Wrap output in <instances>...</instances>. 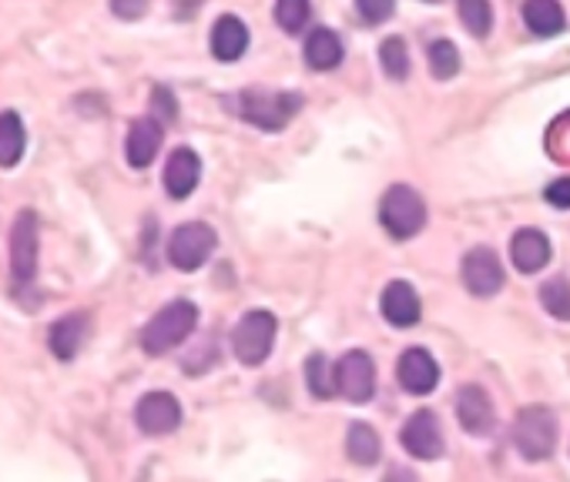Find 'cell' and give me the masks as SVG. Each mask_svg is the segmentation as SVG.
I'll return each mask as SVG.
<instances>
[{
    "instance_id": "83f0119b",
    "label": "cell",
    "mask_w": 570,
    "mask_h": 482,
    "mask_svg": "<svg viewBox=\"0 0 570 482\" xmlns=\"http://www.w3.org/2000/svg\"><path fill=\"white\" fill-rule=\"evenodd\" d=\"M460 21L467 24V30L473 37H486L493 27V11H490V4H483V0H467V4H460Z\"/></svg>"
},
{
    "instance_id": "8992f818",
    "label": "cell",
    "mask_w": 570,
    "mask_h": 482,
    "mask_svg": "<svg viewBox=\"0 0 570 482\" xmlns=\"http://www.w3.org/2000/svg\"><path fill=\"white\" fill-rule=\"evenodd\" d=\"M218 245V234L205 221H188L172 231L168 238V262L178 271H199Z\"/></svg>"
},
{
    "instance_id": "836d02e7",
    "label": "cell",
    "mask_w": 570,
    "mask_h": 482,
    "mask_svg": "<svg viewBox=\"0 0 570 482\" xmlns=\"http://www.w3.org/2000/svg\"><path fill=\"white\" fill-rule=\"evenodd\" d=\"M383 482H416V475H413L409 469H403V466H393V469L387 472Z\"/></svg>"
},
{
    "instance_id": "52a82bcc",
    "label": "cell",
    "mask_w": 570,
    "mask_h": 482,
    "mask_svg": "<svg viewBox=\"0 0 570 482\" xmlns=\"http://www.w3.org/2000/svg\"><path fill=\"white\" fill-rule=\"evenodd\" d=\"M37 271V215L24 208L11 225V275L17 286H27Z\"/></svg>"
},
{
    "instance_id": "30bf717a",
    "label": "cell",
    "mask_w": 570,
    "mask_h": 482,
    "mask_svg": "<svg viewBox=\"0 0 570 482\" xmlns=\"http://www.w3.org/2000/svg\"><path fill=\"white\" fill-rule=\"evenodd\" d=\"M135 422L144 435H168L181 422V406L172 392H148L138 398Z\"/></svg>"
},
{
    "instance_id": "7402d4cb",
    "label": "cell",
    "mask_w": 570,
    "mask_h": 482,
    "mask_svg": "<svg viewBox=\"0 0 570 482\" xmlns=\"http://www.w3.org/2000/svg\"><path fill=\"white\" fill-rule=\"evenodd\" d=\"M523 21H527V27L534 30L537 37H554L567 24L563 8L554 4V0H534V4H527L523 8Z\"/></svg>"
},
{
    "instance_id": "9a60e30c",
    "label": "cell",
    "mask_w": 570,
    "mask_h": 482,
    "mask_svg": "<svg viewBox=\"0 0 570 482\" xmlns=\"http://www.w3.org/2000/svg\"><path fill=\"white\" fill-rule=\"evenodd\" d=\"M379 305H383V318L390 321V326L396 329H409L420 321V295H416V289L409 286V281H390L383 299H379Z\"/></svg>"
},
{
    "instance_id": "e0dca14e",
    "label": "cell",
    "mask_w": 570,
    "mask_h": 482,
    "mask_svg": "<svg viewBox=\"0 0 570 482\" xmlns=\"http://www.w3.org/2000/svg\"><path fill=\"white\" fill-rule=\"evenodd\" d=\"M159 148H162V125L155 117H138L135 125L128 128V141H125L128 165L131 168H148L151 161H155Z\"/></svg>"
},
{
    "instance_id": "f546056e",
    "label": "cell",
    "mask_w": 570,
    "mask_h": 482,
    "mask_svg": "<svg viewBox=\"0 0 570 482\" xmlns=\"http://www.w3.org/2000/svg\"><path fill=\"white\" fill-rule=\"evenodd\" d=\"M151 111H155V120L162 125H172V120L178 117V104H175V98H172V91L168 88H155L151 91Z\"/></svg>"
},
{
    "instance_id": "6da1fadb",
    "label": "cell",
    "mask_w": 570,
    "mask_h": 482,
    "mask_svg": "<svg viewBox=\"0 0 570 482\" xmlns=\"http://www.w3.org/2000/svg\"><path fill=\"white\" fill-rule=\"evenodd\" d=\"M195 326H199V308L188 299H175L162 312L151 315V321L141 329V348L148 355H165L192 335Z\"/></svg>"
},
{
    "instance_id": "2e32d148",
    "label": "cell",
    "mask_w": 570,
    "mask_h": 482,
    "mask_svg": "<svg viewBox=\"0 0 570 482\" xmlns=\"http://www.w3.org/2000/svg\"><path fill=\"white\" fill-rule=\"evenodd\" d=\"M510 258H514V268L523 271V275L541 271L550 262V241H547V234L537 231V228H520L510 238Z\"/></svg>"
},
{
    "instance_id": "4fadbf2b",
    "label": "cell",
    "mask_w": 570,
    "mask_h": 482,
    "mask_svg": "<svg viewBox=\"0 0 570 482\" xmlns=\"http://www.w3.org/2000/svg\"><path fill=\"white\" fill-rule=\"evenodd\" d=\"M202 178V161L192 148H175L168 154V165H165V191L181 201L199 188Z\"/></svg>"
},
{
    "instance_id": "ffe728a7",
    "label": "cell",
    "mask_w": 570,
    "mask_h": 482,
    "mask_svg": "<svg viewBox=\"0 0 570 482\" xmlns=\"http://www.w3.org/2000/svg\"><path fill=\"white\" fill-rule=\"evenodd\" d=\"M342 61V40L329 27H316L306 37V64L313 71H332Z\"/></svg>"
},
{
    "instance_id": "8fae6325",
    "label": "cell",
    "mask_w": 570,
    "mask_h": 482,
    "mask_svg": "<svg viewBox=\"0 0 570 482\" xmlns=\"http://www.w3.org/2000/svg\"><path fill=\"white\" fill-rule=\"evenodd\" d=\"M464 286L470 295L477 299H490L504 289V268L501 258L493 255L490 249H473L464 258Z\"/></svg>"
},
{
    "instance_id": "1f68e13d",
    "label": "cell",
    "mask_w": 570,
    "mask_h": 482,
    "mask_svg": "<svg viewBox=\"0 0 570 482\" xmlns=\"http://www.w3.org/2000/svg\"><path fill=\"white\" fill-rule=\"evenodd\" d=\"M544 198L554 208H570V178H557L554 185H547Z\"/></svg>"
},
{
    "instance_id": "ba28073f",
    "label": "cell",
    "mask_w": 570,
    "mask_h": 482,
    "mask_svg": "<svg viewBox=\"0 0 570 482\" xmlns=\"http://www.w3.org/2000/svg\"><path fill=\"white\" fill-rule=\"evenodd\" d=\"M335 389L346 395L356 406L372 398L376 392V369L366 352H346L335 362Z\"/></svg>"
},
{
    "instance_id": "d6986e66",
    "label": "cell",
    "mask_w": 570,
    "mask_h": 482,
    "mask_svg": "<svg viewBox=\"0 0 570 482\" xmlns=\"http://www.w3.org/2000/svg\"><path fill=\"white\" fill-rule=\"evenodd\" d=\"M85 335H88V315H85V312H74V315H64V318L54 321L48 342H51V352H54L61 362H67V358L78 355Z\"/></svg>"
},
{
    "instance_id": "f1b7e54d",
    "label": "cell",
    "mask_w": 570,
    "mask_h": 482,
    "mask_svg": "<svg viewBox=\"0 0 570 482\" xmlns=\"http://www.w3.org/2000/svg\"><path fill=\"white\" fill-rule=\"evenodd\" d=\"M276 21L286 34H299L309 21V4H302V0H282L276 8Z\"/></svg>"
},
{
    "instance_id": "277c9868",
    "label": "cell",
    "mask_w": 570,
    "mask_h": 482,
    "mask_svg": "<svg viewBox=\"0 0 570 482\" xmlns=\"http://www.w3.org/2000/svg\"><path fill=\"white\" fill-rule=\"evenodd\" d=\"M379 221L393 238H413L427 225V205L420 191L409 185H393L383 194V205H379Z\"/></svg>"
},
{
    "instance_id": "4dcf8cb0",
    "label": "cell",
    "mask_w": 570,
    "mask_h": 482,
    "mask_svg": "<svg viewBox=\"0 0 570 482\" xmlns=\"http://www.w3.org/2000/svg\"><path fill=\"white\" fill-rule=\"evenodd\" d=\"M359 14L369 24H379V21H387L393 14V4H390V0H359Z\"/></svg>"
},
{
    "instance_id": "9c48e42d",
    "label": "cell",
    "mask_w": 570,
    "mask_h": 482,
    "mask_svg": "<svg viewBox=\"0 0 570 482\" xmlns=\"http://www.w3.org/2000/svg\"><path fill=\"white\" fill-rule=\"evenodd\" d=\"M403 449L413 459H440L443 456V432H440V419L430 409L413 413L400 432Z\"/></svg>"
},
{
    "instance_id": "44dd1931",
    "label": "cell",
    "mask_w": 570,
    "mask_h": 482,
    "mask_svg": "<svg viewBox=\"0 0 570 482\" xmlns=\"http://www.w3.org/2000/svg\"><path fill=\"white\" fill-rule=\"evenodd\" d=\"M27 135L17 111H0V168H14L24 157Z\"/></svg>"
},
{
    "instance_id": "603a6c76",
    "label": "cell",
    "mask_w": 570,
    "mask_h": 482,
    "mask_svg": "<svg viewBox=\"0 0 570 482\" xmlns=\"http://www.w3.org/2000/svg\"><path fill=\"white\" fill-rule=\"evenodd\" d=\"M346 453H350L353 462L372 466V462H379V453H383V442H379V435L372 432V426L353 422L350 432H346Z\"/></svg>"
},
{
    "instance_id": "5b68a950",
    "label": "cell",
    "mask_w": 570,
    "mask_h": 482,
    "mask_svg": "<svg viewBox=\"0 0 570 482\" xmlns=\"http://www.w3.org/2000/svg\"><path fill=\"white\" fill-rule=\"evenodd\" d=\"M276 315L273 312H249L239 318V326L232 332V348L239 355L242 366H262L265 358H269L273 345H276Z\"/></svg>"
},
{
    "instance_id": "cb8c5ba5",
    "label": "cell",
    "mask_w": 570,
    "mask_h": 482,
    "mask_svg": "<svg viewBox=\"0 0 570 482\" xmlns=\"http://www.w3.org/2000/svg\"><path fill=\"white\" fill-rule=\"evenodd\" d=\"M379 64L393 80H403L409 74V51H406V40L403 37H387L379 45Z\"/></svg>"
},
{
    "instance_id": "d4e9b609",
    "label": "cell",
    "mask_w": 570,
    "mask_h": 482,
    "mask_svg": "<svg viewBox=\"0 0 570 482\" xmlns=\"http://www.w3.org/2000/svg\"><path fill=\"white\" fill-rule=\"evenodd\" d=\"M306 379H309V389L316 398H329L335 395V369L329 366V358L326 355H309L306 362Z\"/></svg>"
},
{
    "instance_id": "484cf974",
    "label": "cell",
    "mask_w": 570,
    "mask_h": 482,
    "mask_svg": "<svg viewBox=\"0 0 570 482\" xmlns=\"http://www.w3.org/2000/svg\"><path fill=\"white\" fill-rule=\"evenodd\" d=\"M541 305H544L554 318L567 321V318H570V281H567V278H550V281H544V286H541Z\"/></svg>"
},
{
    "instance_id": "7a4b0ae2",
    "label": "cell",
    "mask_w": 570,
    "mask_h": 482,
    "mask_svg": "<svg viewBox=\"0 0 570 482\" xmlns=\"http://www.w3.org/2000/svg\"><path fill=\"white\" fill-rule=\"evenodd\" d=\"M514 446L527 462H544L557 446V419L544 406H527L514 422Z\"/></svg>"
},
{
    "instance_id": "4316f807",
    "label": "cell",
    "mask_w": 570,
    "mask_h": 482,
    "mask_svg": "<svg viewBox=\"0 0 570 482\" xmlns=\"http://www.w3.org/2000/svg\"><path fill=\"white\" fill-rule=\"evenodd\" d=\"M430 71L436 80H449L460 71V51H456L449 40H433L430 45Z\"/></svg>"
},
{
    "instance_id": "7c38bea8",
    "label": "cell",
    "mask_w": 570,
    "mask_h": 482,
    "mask_svg": "<svg viewBox=\"0 0 570 482\" xmlns=\"http://www.w3.org/2000/svg\"><path fill=\"white\" fill-rule=\"evenodd\" d=\"M396 379L409 395H427L440 382V366L427 348H406L396 362Z\"/></svg>"
},
{
    "instance_id": "5bb4252c",
    "label": "cell",
    "mask_w": 570,
    "mask_h": 482,
    "mask_svg": "<svg viewBox=\"0 0 570 482\" xmlns=\"http://www.w3.org/2000/svg\"><path fill=\"white\" fill-rule=\"evenodd\" d=\"M456 419L470 435H486L493 429V402L480 385L456 389Z\"/></svg>"
},
{
    "instance_id": "ac0fdd59",
    "label": "cell",
    "mask_w": 570,
    "mask_h": 482,
    "mask_svg": "<svg viewBox=\"0 0 570 482\" xmlns=\"http://www.w3.org/2000/svg\"><path fill=\"white\" fill-rule=\"evenodd\" d=\"M245 48H249V27L236 14L218 17L212 27V54L228 64V61H239Z\"/></svg>"
},
{
    "instance_id": "d6a6232c",
    "label": "cell",
    "mask_w": 570,
    "mask_h": 482,
    "mask_svg": "<svg viewBox=\"0 0 570 482\" xmlns=\"http://www.w3.org/2000/svg\"><path fill=\"white\" fill-rule=\"evenodd\" d=\"M118 17H141L144 14V4H114L111 8Z\"/></svg>"
},
{
    "instance_id": "3957f363",
    "label": "cell",
    "mask_w": 570,
    "mask_h": 482,
    "mask_svg": "<svg viewBox=\"0 0 570 482\" xmlns=\"http://www.w3.org/2000/svg\"><path fill=\"white\" fill-rule=\"evenodd\" d=\"M302 107V94H292V91H242L239 94V114L245 120H252L255 128L262 131H279L286 128L289 120L299 114Z\"/></svg>"
}]
</instances>
